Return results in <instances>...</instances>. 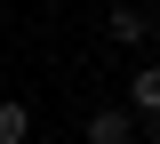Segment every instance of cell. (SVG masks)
Masks as SVG:
<instances>
[{"label": "cell", "instance_id": "cell-1", "mask_svg": "<svg viewBox=\"0 0 160 144\" xmlns=\"http://www.w3.org/2000/svg\"><path fill=\"white\" fill-rule=\"evenodd\" d=\"M88 144H136V112H120V104L88 112Z\"/></svg>", "mask_w": 160, "mask_h": 144}, {"label": "cell", "instance_id": "cell-2", "mask_svg": "<svg viewBox=\"0 0 160 144\" xmlns=\"http://www.w3.org/2000/svg\"><path fill=\"white\" fill-rule=\"evenodd\" d=\"M128 112H136V120H160V64H136V80H128Z\"/></svg>", "mask_w": 160, "mask_h": 144}, {"label": "cell", "instance_id": "cell-3", "mask_svg": "<svg viewBox=\"0 0 160 144\" xmlns=\"http://www.w3.org/2000/svg\"><path fill=\"white\" fill-rule=\"evenodd\" d=\"M104 32H112L120 48H144V8H136V0H112V16H104Z\"/></svg>", "mask_w": 160, "mask_h": 144}, {"label": "cell", "instance_id": "cell-4", "mask_svg": "<svg viewBox=\"0 0 160 144\" xmlns=\"http://www.w3.org/2000/svg\"><path fill=\"white\" fill-rule=\"evenodd\" d=\"M24 136H32V112L16 96H0V144H24Z\"/></svg>", "mask_w": 160, "mask_h": 144}, {"label": "cell", "instance_id": "cell-5", "mask_svg": "<svg viewBox=\"0 0 160 144\" xmlns=\"http://www.w3.org/2000/svg\"><path fill=\"white\" fill-rule=\"evenodd\" d=\"M144 40H160V16H144Z\"/></svg>", "mask_w": 160, "mask_h": 144}]
</instances>
